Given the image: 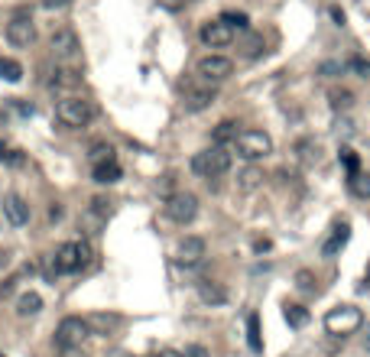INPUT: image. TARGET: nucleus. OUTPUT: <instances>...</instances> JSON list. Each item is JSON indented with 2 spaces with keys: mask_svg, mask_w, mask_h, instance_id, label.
<instances>
[{
  "mask_svg": "<svg viewBox=\"0 0 370 357\" xmlns=\"http://www.w3.org/2000/svg\"><path fill=\"white\" fill-rule=\"evenodd\" d=\"M56 117H59L65 127H85V123L95 121V104L88 98H65V101H59Z\"/></svg>",
  "mask_w": 370,
  "mask_h": 357,
  "instance_id": "obj_4",
  "label": "nucleus"
},
{
  "mask_svg": "<svg viewBox=\"0 0 370 357\" xmlns=\"http://www.w3.org/2000/svg\"><path fill=\"white\" fill-rule=\"evenodd\" d=\"M52 260H56V267H59V273H78L88 267V260H91V247L88 244H62L56 254H52Z\"/></svg>",
  "mask_w": 370,
  "mask_h": 357,
  "instance_id": "obj_5",
  "label": "nucleus"
},
{
  "mask_svg": "<svg viewBox=\"0 0 370 357\" xmlns=\"http://www.w3.org/2000/svg\"><path fill=\"white\" fill-rule=\"evenodd\" d=\"M247 345H250L254 354H263V334H260V315L257 312L247 315Z\"/></svg>",
  "mask_w": 370,
  "mask_h": 357,
  "instance_id": "obj_22",
  "label": "nucleus"
},
{
  "mask_svg": "<svg viewBox=\"0 0 370 357\" xmlns=\"http://www.w3.org/2000/svg\"><path fill=\"white\" fill-rule=\"evenodd\" d=\"M347 188L354 198H370V173H351L347 175Z\"/></svg>",
  "mask_w": 370,
  "mask_h": 357,
  "instance_id": "obj_23",
  "label": "nucleus"
},
{
  "mask_svg": "<svg viewBox=\"0 0 370 357\" xmlns=\"http://www.w3.org/2000/svg\"><path fill=\"white\" fill-rule=\"evenodd\" d=\"M3 218H7L13 227H23V224L29 221V205H26L16 192H10V195L3 198Z\"/></svg>",
  "mask_w": 370,
  "mask_h": 357,
  "instance_id": "obj_13",
  "label": "nucleus"
},
{
  "mask_svg": "<svg viewBox=\"0 0 370 357\" xmlns=\"http://www.w3.org/2000/svg\"><path fill=\"white\" fill-rule=\"evenodd\" d=\"M7 39H10V46H16V49L33 46L36 42V23H33V16L29 13H16L10 23H7Z\"/></svg>",
  "mask_w": 370,
  "mask_h": 357,
  "instance_id": "obj_8",
  "label": "nucleus"
},
{
  "mask_svg": "<svg viewBox=\"0 0 370 357\" xmlns=\"http://www.w3.org/2000/svg\"><path fill=\"white\" fill-rule=\"evenodd\" d=\"M88 321L78 319V315H69V319L59 321V328H56V345L62 347V351H69V347H82L88 338Z\"/></svg>",
  "mask_w": 370,
  "mask_h": 357,
  "instance_id": "obj_7",
  "label": "nucleus"
},
{
  "mask_svg": "<svg viewBox=\"0 0 370 357\" xmlns=\"http://www.w3.org/2000/svg\"><path fill=\"white\" fill-rule=\"evenodd\" d=\"M364 345H367V351H370V321H367V332H364Z\"/></svg>",
  "mask_w": 370,
  "mask_h": 357,
  "instance_id": "obj_42",
  "label": "nucleus"
},
{
  "mask_svg": "<svg viewBox=\"0 0 370 357\" xmlns=\"http://www.w3.org/2000/svg\"><path fill=\"white\" fill-rule=\"evenodd\" d=\"M91 162H108V160H114V149H111V143H91Z\"/></svg>",
  "mask_w": 370,
  "mask_h": 357,
  "instance_id": "obj_29",
  "label": "nucleus"
},
{
  "mask_svg": "<svg viewBox=\"0 0 370 357\" xmlns=\"http://www.w3.org/2000/svg\"><path fill=\"white\" fill-rule=\"evenodd\" d=\"M296 286H299V289H312V286H315V276H312V270H299L296 273Z\"/></svg>",
  "mask_w": 370,
  "mask_h": 357,
  "instance_id": "obj_32",
  "label": "nucleus"
},
{
  "mask_svg": "<svg viewBox=\"0 0 370 357\" xmlns=\"http://www.w3.org/2000/svg\"><path fill=\"white\" fill-rule=\"evenodd\" d=\"M95 182L98 185H114V182H121V175L123 169L117 166V160H108V162H95Z\"/></svg>",
  "mask_w": 370,
  "mask_h": 357,
  "instance_id": "obj_16",
  "label": "nucleus"
},
{
  "mask_svg": "<svg viewBox=\"0 0 370 357\" xmlns=\"http://www.w3.org/2000/svg\"><path fill=\"white\" fill-rule=\"evenodd\" d=\"M260 52H263V36H247V42H244V56H250V59H257Z\"/></svg>",
  "mask_w": 370,
  "mask_h": 357,
  "instance_id": "obj_31",
  "label": "nucleus"
},
{
  "mask_svg": "<svg viewBox=\"0 0 370 357\" xmlns=\"http://www.w3.org/2000/svg\"><path fill=\"white\" fill-rule=\"evenodd\" d=\"M351 69L360 75V78H370V62H364V59H351Z\"/></svg>",
  "mask_w": 370,
  "mask_h": 357,
  "instance_id": "obj_34",
  "label": "nucleus"
},
{
  "mask_svg": "<svg viewBox=\"0 0 370 357\" xmlns=\"http://www.w3.org/2000/svg\"><path fill=\"white\" fill-rule=\"evenodd\" d=\"M82 82L78 78V72H72V69H62V72H56V78H52V85H59V88H75Z\"/></svg>",
  "mask_w": 370,
  "mask_h": 357,
  "instance_id": "obj_30",
  "label": "nucleus"
},
{
  "mask_svg": "<svg viewBox=\"0 0 370 357\" xmlns=\"http://www.w3.org/2000/svg\"><path fill=\"white\" fill-rule=\"evenodd\" d=\"M234 149H237L241 160L257 162L273 153V140H270V134H263V130H241L234 140Z\"/></svg>",
  "mask_w": 370,
  "mask_h": 357,
  "instance_id": "obj_3",
  "label": "nucleus"
},
{
  "mask_svg": "<svg viewBox=\"0 0 370 357\" xmlns=\"http://www.w3.org/2000/svg\"><path fill=\"white\" fill-rule=\"evenodd\" d=\"M7 160H10V166H23L26 156L20 153V149H13V153H7Z\"/></svg>",
  "mask_w": 370,
  "mask_h": 357,
  "instance_id": "obj_36",
  "label": "nucleus"
},
{
  "mask_svg": "<svg viewBox=\"0 0 370 357\" xmlns=\"http://www.w3.org/2000/svg\"><path fill=\"white\" fill-rule=\"evenodd\" d=\"M198 299H201L205 306H224V302H227V289L218 283H211V280H201V283H198Z\"/></svg>",
  "mask_w": 370,
  "mask_h": 357,
  "instance_id": "obj_14",
  "label": "nucleus"
},
{
  "mask_svg": "<svg viewBox=\"0 0 370 357\" xmlns=\"http://www.w3.org/2000/svg\"><path fill=\"white\" fill-rule=\"evenodd\" d=\"M0 78L3 82H10V85H16L20 78H23V65L13 59H0Z\"/></svg>",
  "mask_w": 370,
  "mask_h": 357,
  "instance_id": "obj_25",
  "label": "nucleus"
},
{
  "mask_svg": "<svg viewBox=\"0 0 370 357\" xmlns=\"http://www.w3.org/2000/svg\"><path fill=\"white\" fill-rule=\"evenodd\" d=\"M160 357H182V351H173V347H166V351H160Z\"/></svg>",
  "mask_w": 370,
  "mask_h": 357,
  "instance_id": "obj_41",
  "label": "nucleus"
},
{
  "mask_svg": "<svg viewBox=\"0 0 370 357\" xmlns=\"http://www.w3.org/2000/svg\"><path fill=\"white\" fill-rule=\"evenodd\" d=\"M338 160L345 162L347 175H351V173H358V169H360V160H358V153H354V149H351V147H341V153H338Z\"/></svg>",
  "mask_w": 370,
  "mask_h": 357,
  "instance_id": "obj_28",
  "label": "nucleus"
},
{
  "mask_svg": "<svg viewBox=\"0 0 370 357\" xmlns=\"http://www.w3.org/2000/svg\"><path fill=\"white\" fill-rule=\"evenodd\" d=\"M221 23H227L231 29H247L250 26V16L241 10H227V13H221Z\"/></svg>",
  "mask_w": 370,
  "mask_h": 357,
  "instance_id": "obj_27",
  "label": "nucleus"
},
{
  "mask_svg": "<svg viewBox=\"0 0 370 357\" xmlns=\"http://www.w3.org/2000/svg\"><path fill=\"white\" fill-rule=\"evenodd\" d=\"M347 237H351V227H347V221L338 224V227H334V234L328 237V244L321 247V257H338V254H341V247L347 244Z\"/></svg>",
  "mask_w": 370,
  "mask_h": 357,
  "instance_id": "obj_18",
  "label": "nucleus"
},
{
  "mask_svg": "<svg viewBox=\"0 0 370 357\" xmlns=\"http://www.w3.org/2000/svg\"><path fill=\"white\" fill-rule=\"evenodd\" d=\"M237 123L234 121H221L218 127H214V147H224V143H234L237 140Z\"/></svg>",
  "mask_w": 370,
  "mask_h": 357,
  "instance_id": "obj_24",
  "label": "nucleus"
},
{
  "mask_svg": "<svg viewBox=\"0 0 370 357\" xmlns=\"http://www.w3.org/2000/svg\"><path fill=\"white\" fill-rule=\"evenodd\" d=\"M332 20H334L338 26H345V13L338 10V7H332Z\"/></svg>",
  "mask_w": 370,
  "mask_h": 357,
  "instance_id": "obj_39",
  "label": "nucleus"
},
{
  "mask_svg": "<svg viewBox=\"0 0 370 357\" xmlns=\"http://www.w3.org/2000/svg\"><path fill=\"white\" fill-rule=\"evenodd\" d=\"M42 312V296L39 293H23L16 299V315L20 319H29V315H39Z\"/></svg>",
  "mask_w": 370,
  "mask_h": 357,
  "instance_id": "obj_20",
  "label": "nucleus"
},
{
  "mask_svg": "<svg viewBox=\"0 0 370 357\" xmlns=\"http://www.w3.org/2000/svg\"><path fill=\"white\" fill-rule=\"evenodd\" d=\"M231 169V153L227 147H211V149H201L192 156V173L201 175V179H218Z\"/></svg>",
  "mask_w": 370,
  "mask_h": 357,
  "instance_id": "obj_1",
  "label": "nucleus"
},
{
  "mask_svg": "<svg viewBox=\"0 0 370 357\" xmlns=\"http://www.w3.org/2000/svg\"><path fill=\"white\" fill-rule=\"evenodd\" d=\"M49 49L59 59H72L75 52H78V36H75L72 29H56L49 36Z\"/></svg>",
  "mask_w": 370,
  "mask_h": 357,
  "instance_id": "obj_12",
  "label": "nucleus"
},
{
  "mask_svg": "<svg viewBox=\"0 0 370 357\" xmlns=\"http://www.w3.org/2000/svg\"><path fill=\"white\" fill-rule=\"evenodd\" d=\"M42 3H46V7H49V10H56V7H69V3H72V0H42Z\"/></svg>",
  "mask_w": 370,
  "mask_h": 357,
  "instance_id": "obj_38",
  "label": "nucleus"
},
{
  "mask_svg": "<svg viewBox=\"0 0 370 357\" xmlns=\"http://www.w3.org/2000/svg\"><path fill=\"white\" fill-rule=\"evenodd\" d=\"M328 101H332L334 111H347V108L354 104V95H351L347 88H332V91H328Z\"/></svg>",
  "mask_w": 370,
  "mask_h": 357,
  "instance_id": "obj_26",
  "label": "nucleus"
},
{
  "mask_svg": "<svg viewBox=\"0 0 370 357\" xmlns=\"http://www.w3.org/2000/svg\"><path fill=\"white\" fill-rule=\"evenodd\" d=\"M162 211H166L169 221L188 224V221H195V214H198V198L192 195V192H175V195L166 198Z\"/></svg>",
  "mask_w": 370,
  "mask_h": 357,
  "instance_id": "obj_6",
  "label": "nucleus"
},
{
  "mask_svg": "<svg viewBox=\"0 0 370 357\" xmlns=\"http://www.w3.org/2000/svg\"><path fill=\"white\" fill-rule=\"evenodd\" d=\"M182 357H211V354H208V347L205 345H188L182 351Z\"/></svg>",
  "mask_w": 370,
  "mask_h": 357,
  "instance_id": "obj_33",
  "label": "nucleus"
},
{
  "mask_svg": "<svg viewBox=\"0 0 370 357\" xmlns=\"http://www.w3.org/2000/svg\"><path fill=\"white\" fill-rule=\"evenodd\" d=\"M260 185H263V169L254 166V162L237 173V192H254V188H260Z\"/></svg>",
  "mask_w": 370,
  "mask_h": 357,
  "instance_id": "obj_17",
  "label": "nucleus"
},
{
  "mask_svg": "<svg viewBox=\"0 0 370 357\" xmlns=\"http://www.w3.org/2000/svg\"><path fill=\"white\" fill-rule=\"evenodd\" d=\"M211 101H214V91L211 88H188L185 91V111H205Z\"/></svg>",
  "mask_w": 370,
  "mask_h": 357,
  "instance_id": "obj_15",
  "label": "nucleus"
},
{
  "mask_svg": "<svg viewBox=\"0 0 370 357\" xmlns=\"http://www.w3.org/2000/svg\"><path fill=\"white\" fill-rule=\"evenodd\" d=\"M0 357H7V354H0Z\"/></svg>",
  "mask_w": 370,
  "mask_h": 357,
  "instance_id": "obj_43",
  "label": "nucleus"
},
{
  "mask_svg": "<svg viewBox=\"0 0 370 357\" xmlns=\"http://www.w3.org/2000/svg\"><path fill=\"white\" fill-rule=\"evenodd\" d=\"M254 250H257V254H267V250H270V241H267V237L254 241Z\"/></svg>",
  "mask_w": 370,
  "mask_h": 357,
  "instance_id": "obj_37",
  "label": "nucleus"
},
{
  "mask_svg": "<svg viewBox=\"0 0 370 357\" xmlns=\"http://www.w3.org/2000/svg\"><path fill=\"white\" fill-rule=\"evenodd\" d=\"M319 72L325 75V78H332V75H341V72H345V69H341V65H338V62H325V65H321Z\"/></svg>",
  "mask_w": 370,
  "mask_h": 357,
  "instance_id": "obj_35",
  "label": "nucleus"
},
{
  "mask_svg": "<svg viewBox=\"0 0 370 357\" xmlns=\"http://www.w3.org/2000/svg\"><path fill=\"white\" fill-rule=\"evenodd\" d=\"M205 260V241L201 237H182L175 247V263L179 267H198Z\"/></svg>",
  "mask_w": 370,
  "mask_h": 357,
  "instance_id": "obj_11",
  "label": "nucleus"
},
{
  "mask_svg": "<svg viewBox=\"0 0 370 357\" xmlns=\"http://www.w3.org/2000/svg\"><path fill=\"white\" fill-rule=\"evenodd\" d=\"M201 42L208 46V49H227L231 42H234V29L227 23H221V20H211V23L201 26Z\"/></svg>",
  "mask_w": 370,
  "mask_h": 357,
  "instance_id": "obj_10",
  "label": "nucleus"
},
{
  "mask_svg": "<svg viewBox=\"0 0 370 357\" xmlns=\"http://www.w3.org/2000/svg\"><path fill=\"white\" fill-rule=\"evenodd\" d=\"M360 325H364V315H360L358 306H334V308H328V315H325V332L334 334V338L354 334Z\"/></svg>",
  "mask_w": 370,
  "mask_h": 357,
  "instance_id": "obj_2",
  "label": "nucleus"
},
{
  "mask_svg": "<svg viewBox=\"0 0 370 357\" xmlns=\"http://www.w3.org/2000/svg\"><path fill=\"white\" fill-rule=\"evenodd\" d=\"M234 72V62L224 59V56H205L198 62V78L208 82V85H218V82H227Z\"/></svg>",
  "mask_w": 370,
  "mask_h": 357,
  "instance_id": "obj_9",
  "label": "nucleus"
},
{
  "mask_svg": "<svg viewBox=\"0 0 370 357\" xmlns=\"http://www.w3.org/2000/svg\"><path fill=\"white\" fill-rule=\"evenodd\" d=\"M283 319L289 321V328H306L312 315H308L306 306H299V302H286V306H283Z\"/></svg>",
  "mask_w": 370,
  "mask_h": 357,
  "instance_id": "obj_21",
  "label": "nucleus"
},
{
  "mask_svg": "<svg viewBox=\"0 0 370 357\" xmlns=\"http://www.w3.org/2000/svg\"><path fill=\"white\" fill-rule=\"evenodd\" d=\"M62 357H85V354H82V347H69V351H62Z\"/></svg>",
  "mask_w": 370,
  "mask_h": 357,
  "instance_id": "obj_40",
  "label": "nucleus"
},
{
  "mask_svg": "<svg viewBox=\"0 0 370 357\" xmlns=\"http://www.w3.org/2000/svg\"><path fill=\"white\" fill-rule=\"evenodd\" d=\"M88 332L91 334H108V332H114L117 328V315H104V312H95V315H88Z\"/></svg>",
  "mask_w": 370,
  "mask_h": 357,
  "instance_id": "obj_19",
  "label": "nucleus"
}]
</instances>
